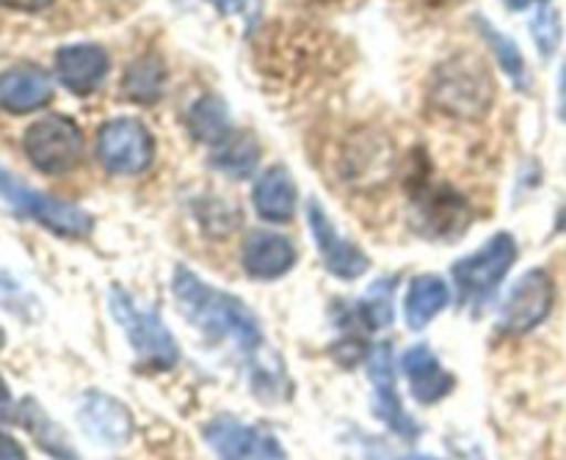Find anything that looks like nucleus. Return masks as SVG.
I'll return each mask as SVG.
<instances>
[{
    "mask_svg": "<svg viewBox=\"0 0 566 460\" xmlns=\"http://www.w3.org/2000/svg\"><path fill=\"white\" fill-rule=\"evenodd\" d=\"M171 292L188 323L197 325L208 340L230 342L247 356H254L263 347V329L241 298L213 290L182 265L175 270Z\"/></svg>",
    "mask_w": 566,
    "mask_h": 460,
    "instance_id": "1",
    "label": "nucleus"
},
{
    "mask_svg": "<svg viewBox=\"0 0 566 460\" xmlns=\"http://www.w3.org/2000/svg\"><path fill=\"white\" fill-rule=\"evenodd\" d=\"M492 97H495L492 77L475 55H457L437 69L431 99L448 116L479 119L490 110Z\"/></svg>",
    "mask_w": 566,
    "mask_h": 460,
    "instance_id": "2",
    "label": "nucleus"
},
{
    "mask_svg": "<svg viewBox=\"0 0 566 460\" xmlns=\"http://www.w3.org/2000/svg\"><path fill=\"white\" fill-rule=\"evenodd\" d=\"M111 314L125 331L127 342L136 356L155 370H169L180 362V345L169 334L166 323L155 309H144L136 298L127 296L122 287H114L108 296Z\"/></svg>",
    "mask_w": 566,
    "mask_h": 460,
    "instance_id": "3",
    "label": "nucleus"
},
{
    "mask_svg": "<svg viewBox=\"0 0 566 460\" xmlns=\"http://www.w3.org/2000/svg\"><path fill=\"white\" fill-rule=\"evenodd\" d=\"M514 263H517V240L509 232H497L479 252L453 265L459 301L473 309L486 307Z\"/></svg>",
    "mask_w": 566,
    "mask_h": 460,
    "instance_id": "4",
    "label": "nucleus"
},
{
    "mask_svg": "<svg viewBox=\"0 0 566 460\" xmlns=\"http://www.w3.org/2000/svg\"><path fill=\"white\" fill-rule=\"evenodd\" d=\"M0 199L11 210H17L20 215L36 221L44 229L55 232L61 237H86L92 232V215L86 210L48 196L42 191H33L6 169H0Z\"/></svg>",
    "mask_w": 566,
    "mask_h": 460,
    "instance_id": "5",
    "label": "nucleus"
},
{
    "mask_svg": "<svg viewBox=\"0 0 566 460\" xmlns=\"http://www.w3.org/2000/svg\"><path fill=\"white\" fill-rule=\"evenodd\" d=\"M22 149L44 174H66L83 158V132L66 116H44L25 130Z\"/></svg>",
    "mask_w": 566,
    "mask_h": 460,
    "instance_id": "6",
    "label": "nucleus"
},
{
    "mask_svg": "<svg viewBox=\"0 0 566 460\" xmlns=\"http://www.w3.org/2000/svg\"><path fill=\"white\" fill-rule=\"evenodd\" d=\"M97 154L111 174H142L153 165L155 141L138 119H111L99 130Z\"/></svg>",
    "mask_w": 566,
    "mask_h": 460,
    "instance_id": "7",
    "label": "nucleus"
},
{
    "mask_svg": "<svg viewBox=\"0 0 566 460\" xmlns=\"http://www.w3.org/2000/svg\"><path fill=\"white\" fill-rule=\"evenodd\" d=\"M553 298H556V290H553V279L547 270L534 268L523 274L503 303L501 331L514 336L534 331L551 314Z\"/></svg>",
    "mask_w": 566,
    "mask_h": 460,
    "instance_id": "8",
    "label": "nucleus"
},
{
    "mask_svg": "<svg viewBox=\"0 0 566 460\" xmlns=\"http://www.w3.org/2000/svg\"><path fill=\"white\" fill-rule=\"evenodd\" d=\"M205 439L221 460H291L274 436L238 419H213L205 428Z\"/></svg>",
    "mask_w": 566,
    "mask_h": 460,
    "instance_id": "9",
    "label": "nucleus"
},
{
    "mask_svg": "<svg viewBox=\"0 0 566 460\" xmlns=\"http://www.w3.org/2000/svg\"><path fill=\"white\" fill-rule=\"evenodd\" d=\"M307 224L315 237L321 259H324L326 270H329L332 276H337V279L343 281H354L363 274H368V254L359 246H354L352 240H346V237L335 229L332 218L321 210V204L315 202V199L307 204Z\"/></svg>",
    "mask_w": 566,
    "mask_h": 460,
    "instance_id": "10",
    "label": "nucleus"
},
{
    "mask_svg": "<svg viewBox=\"0 0 566 460\" xmlns=\"http://www.w3.org/2000/svg\"><path fill=\"white\" fill-rule=\"evenodd\" d=\"M77 422H81L83 434L99 447L108 450H119V447L130 445L133 439V414L116 397L105 395V392H88L77 406Z\"/></svg>",
    "mask_w": 566,
    "mask_h": 460,
    "instance_id": "11",
    "label": "nucleus"
},
{
    "mask_svg": "<svg viewBox=\"0 0 566 460\" xmlns=\"http://www.w3.org/2000/svg\"><path fill=\"white\" fill-rule=\"evenodd\" d=\"M370 384H374V411L392 434L403 439H418L420 428L412 422V417L403 408L401 397L396 389V367H392V347L387 342L376 345L368 359Z\"/></svg>",
    "mask_w": 566,
    "mask_h": 460,
    "instance_id": "12",
    "label": "nucleus"
},
{
    "mask_svg": "<svg viewBox=\"0 0 566 460\" xmlns=\"http://www.w3.org/2000/svg\"><path fill=\"white\" fill-rule=\"evenodd\" d=\"M111 58L99 44H66L55 53V75L72 94H92L108 75Z\"/></svg>",
    "mask_w": 566,
    "mask_h": 460,
    "instance_id": "13",
    "label": "nucleus"
},
{
    "mask_svg": "<svg viewBox=\"0 0 566 460\" xmlns=\"http://www.w3.org/2000/svg\"><path fill=\"white\" fill-rule=\"evenodd\" d=\"M403 373L409 378V389H412V397L423 406H434V403L446 400L453 392L457 381L440 364V359L431 353V347L415 345L403 353Z\"/></svg>",
    "mask_w": 566,
    "mask_h": 460,
    "instance_id": "14",
    "label": "nucleus"
},
{
    "mask_svg": "<svg viewBox=\"0 0 566 460\" xmlns=\"http://www.w3.org/2000/svg\"><path fill=\"white\" fill-rule=\"evenodd\" d=\"M53 99V83L48 72L36 66H17L0 75V108L9 114H31Z\"/></svg>",
    "mask_w": 566,
    "mask_h": 460,
    "instance_id": "15",
    "label": "nucleus"
},
{
    "mask_svg": "<svg viewBox=\"0 0 566 460\" xmlns=\"http://www.w3.org/2000/svg\"><path fill=\"white\" fill-rule=\"evenodd\" d=\"M296 265V248L274 232H254L243 246V268L252 279H280Z\"/></svg>",
    "mask_w": 566,
    "mask_h": 460,
    "instance_id": "16",
    "label": "nucleus"
},
{
    "mask_svg": "<svg viewBox=\"0 0 566 460\" xmlns=\"http://www.w3.org/2000/svg\"><path fill=\"white\" fill-rule=\"evenodd\" d=\"M254 210L269 224H285L296 213V185L282 165L265 171L254 185Z\"/></svg>",
    "mask_w": 566,
    "mask_h": 460,
    "instance_id": "17",
    "label": "nucleus"
},
{
    "mask_svg": "<svg viewBox=\"0 0 566 460\" xmlns=\"http://www.w3.org/2000/svg\"><path fill=\"white\" fill-rule=\"evenodd\" d=\"M448 301H451V290H448V285L440 276H418L412 287H409L407 301H403V318H407L409 329H426L448 307Z\"/></svg>",
    "mask_w": 566,
    "mask_h": 460,
    "instance_id": "18",
    "label": "nucleus"
},
{
    "mask_svg": "<svg viewBox=\"0 0 566 460\" xmlns=\"http://www.w3.org/2000/svg\"><path fill=\"white\" fill-rule=\"evenodd\" d=\"M14 422L22 425V428L33 436V441L39 445V450L48 452L50 458L77 460V452L72 450V445H70V439H66L64 430H61L59 425H55L53 419H50L48 414L39 408V403L31 400V397H25V400L17 406Z\"/></svg>",
    "mask_w": 566,
    "mask_h": 460,
    "instance_id": "19",
    "label": "nucleus"
},
{
    "mask_svg": "<svg viewBox=\"0 0 566 460\" xmlns=\"http://www.w3.org/2000/svg\"><path fill=\"white\" fill-rule=\"evenodd\" d=\"M213 169H219L221 174L232 176V180H243V176L252 174L260 163V143L252 132H227L219 143H216L213 152Z\"/></svg>",
    "mask_w": 566,
    "mask_h": 460,
    "instance_id": "20",
    "label": "nucleus"
},
{
    "mask_svg": "<svg viewBox=\"0 0 566 460\" xmlns=\"http://www.w3.org/2000/svg\"><path fill=\"white\" fill-rule=\"evenodd\" d=\"M164 86L166 69L158 55H142L138 61H133L125 72V81H122L125 99H133V103L142 105L158 103L164 97Z\"/></svg>",
    "mask_w": 566,
    "mask_h": 460,
    "instance_id": "21",
    "label": "nucleus"
},
{
    "mask_svg": "<svg viewBox=\"0 0 566 460\" xmlns=\"http://www.w3.org/2000/svg\"><path fill=\"white\" fill-rule=\"evenodd\" d=\"M188 130L197 141L219 143L230 132V110H227L224 99L216 94H205L199 103H193L191 114H188Z\"/></svg>",
    "mask_w": 566,
    "mask_h": 460,
    "instance_id": "22",
    "label": "nucleus"
},
{
    "mask_svg": "<svg viewBox=\"0 0 566 460\" xmlns=\"http://www.w3.org/2000/svg\"><path fill=\"white\" fill-rule=\"evenodd\" d=\"M479 31H481V36L486 39V44H490L492 53H495L501 69L506 72V75L512 77L520 88H528L531 86L528 69H525V61H523V53H520L517 42H514L512 36H506V33L497 31V28L492 25L490 20H484V17H479Z\"/></svg>",
    "mask_w": 566,
    "mask_h": 460,
    "instance_id": "23",
    "label": "nucleus"
},
{
    "mask_svg": "<svg viewBox=\"0 0 566 460\" xmlns=\"http://www.w3.org/2000/svg\"><path fill=\"white\" fill-rule=\"evenodd\" d=\"M392 290H396V279H379L376 285L368 287L363 301L357 303V318L363 320L365 329H385L392 323Z\"/></svg>",
    "mask_w": 566,
    "mask_h": 460,
    "instance_id": "24",
    "label": "nucleus"
},
{
    "mask_svg": "<svg viewBox=\"0 0 566 460\" xmlns=\"http://www.w3.org/2000/svg\"><path fill=\"white\" fill-rule=\"evenodd\" d=\"M531 31H534L536 44H539V53L545 55V58H551V55L556 53L558 42H562V17H558V11L553 9L551 3H542L539 11H536Z\"/></svg>",
    "mask_w": 566,
    "mask_h": 460,
    "instance_id": "25",
    "label": "nucleus"
},
{
    "mask_svg": "<svg viewBox=\"0 0 566 460\" xmlns=\"http://www.w3.org/2000/svg\"><path fill=\"white\" fill-rule=\"evenodd\" d=\"M0 307L11 309L14 314L28 309V296L22 292V287L9 274H3V270H0Z\"/></svg>",
    "mask_w": 566,
    "mask_h": 460,
    "instance_id": "26",
    "label": "nucleus"
},
{
    "mask_svg": "<svg viewBox=\"0 0 566 460\" xmlns=\"http://www.w3.org/2000/svg\"><path fill=\"white\" fill-rule=\"evenodd\" d=\"M14 417H17V406L11 403L9 386H6L3 378H0V425L14 422Z\"/></svg>",
    "mask_w": 566,
    "mask_h": 460,
    "instance_id": "27",
    "label": "nucleus"
},
{
    "mask_svg": "<svg viewBox=\"0 0 566 460\" xmlns=\"http://www.w3.org/2000/svg\"><path fill=\"white\" fill-rule=\"evenodd\" d=\"M0 460H25L22 447L3 434H0Z\"/></svg>",
    "mask_w": 566,
    "mask_h": 460,
    "instance_id": "28",
    "label": "nucleus"
},
{
    "mask_svg": "<svg viewBox=\"0 0 566 460\" xmlns=\"http://www.w3.org/2000/svg\"><path fill=\"white\" fill-rule=\"evenodd\" d=\"M3 6H9V9H17V11H42L48 9L53 0H0Z\"/></svg>",
    "mask_w": 566,
    "mask_h": 460,
    "instance_id": "29",
    "label": "nucleus"
},
{
    "mask_svg": "<svg viewBox=\"0 0 566 460\" xmlns=\"http://www.w3.org/2000/svg\"><path fill=\"white\" fill-rule=\"evenodd\" d=\"M216 3H219L224 11H238V9H243V0H216Z\"/></svg>",
    "mask_w": 566,
    "mask_h": 460,
    "instance_id": "30",
    "label": "nucleus"
},
{
    "mask_svg": "<svg viewBox=\"0 0 566 460\" xmlns=\"http://www.w3.org/2000/svg\"><path fill=\"white\" fill-rule=\"evenodd\" d=\"M558 108H562V119L566 121V66L562 72V103H558Z\"/></svg>",
    "mask_w": 566,
    "mask_h": 460,
    "instance_id": "31",
    "label": "nucleus"
},
{
    "mask_svg": "<svg viewBox=\"0 0 566 460\" xmlns=\"http://www.w3.org/2000/svg\"><path fill=\"white\" fill-rule=\"evenodd\" d=\"M509 6H512V9H525V6H531V0H506Z\"/></svg>",
    "mask_w": 566,
    "mask_h": 460,
    "instance_id": "32",
    "label": "nucleus"
},
{
    "mask_svg": "<svg viewBox=\"0 0 566 460\" xmlns=\"http://www.w3.org/2000/svg\"><path fill=\"white\" fill-rule=\"evenodd\" d=\"M558 229L566 232V207L562 210V215H558Z\"/></svg>",
    "mask_w": 566,
    "mask_h": 460,
    "instance_id": "33",
    "label": "nucleus"
},
{
    "mask_svg": "<svg viewBox=\"0 0 566 460\" xmlns=\"http://www.w3.org/2000/svg\"><path fill=\"white\" fill-rule=\"evenodd\" d=\"M401 460H437V458H431V456H407V458H401Z\"/></svg>",
    "mask_w": 566,
    "mask_h": 460,
    "instance_id": "34",
    "label": "nucleus"
},
{
    "mask_svg": "<svg viewBox=\"0 0 566 460\" xmlns=\"http://www.w3.org/2000/svg\"><path fill=\"white\" fill-rule=\"evenodd\" d=\"M6 345V334H3V329H0V347Z\"/></svg>",
    "mask_w": 566,
    "mask_h": 460,
    "instance_id": "35",
    "label": "nucleus"
}]
</instances>
